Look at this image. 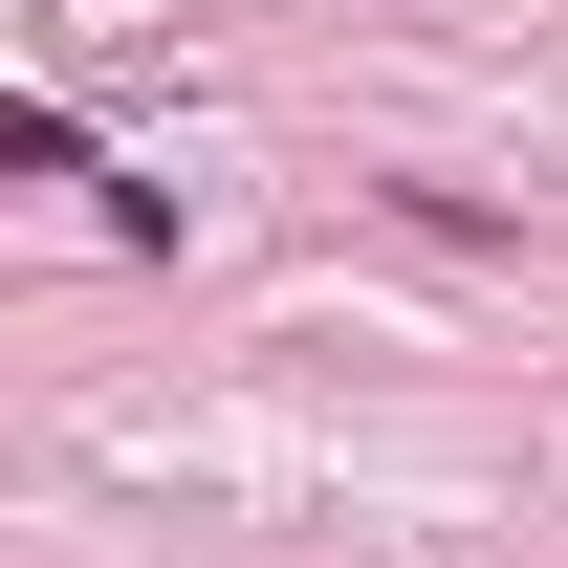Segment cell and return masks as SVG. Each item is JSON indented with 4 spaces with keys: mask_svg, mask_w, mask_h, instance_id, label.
Returning <instances> with one entry per match:
<instances>
[{
    "mask_svg": "<svg viewBox=\"0 0 568 568\" xmlns=\"http://www.w3.org/2000/svg\"><path fill=\"white\" fill-rule=\"evenodd\" d=\"M0 175H88V132L67 110H0Z\"/></svg>",
    "mask_w": 568,
    "mask_h": 568,
    "instance_id": "1",
    "label": "cell"
}]
</instances>
